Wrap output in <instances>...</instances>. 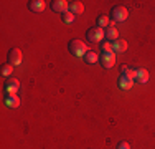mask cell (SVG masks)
<instances>
[{
    "mask_svg": "<svg viewBox=\"0 0 155 149\" xmlns=\"http://www.w3.org/2000/svg\"><path fill=\"white\" fill-rule=\"evenodd\" d=\"M69 51H71L73 57H83L87 53V45L83 43L81 40H71L69 42Z\"/></svg>",
    "mask_w": 155,
    "mask_h": 149,
    "instance_id": "cell-1",
    "label": "cell"
},
{
    "mask_svg": "<svg viewBox=\"0 0 155 149\" xmlns=\"http://www.w3.org/2000/svg\"><path fill=\"white\" fill-rule=\"evenodd\" d=\"M86 36H87V40H89L91 43H99V42H102V38H106V33H104V30H102V28L94 27V28L87 30Z\"/></svg>",
    "mask_w": 155,
    "mask_h": 149,
    "instance_id": "cell-2",
    "label": "cell"
},
{
    "mask_svg": "<svg viewBox=\"0 0 155 149\" xmlns=\"http://www.w3.org/2000/svg\"><path fill=\"white\" fill-rule=\"evenodd\" d=\"M110 17H112V20H114V23L116 22H125L127 20V17H129V12H127V9L125 7H114L112 10H110Z\"/></svg>",
    "mask_w": 155,
    "mask_h": 149,
    "instance_id": "cell-3",
    "label": "cell"
},
{
    "mask_svg": "<svg viewBox=\"0 0 155 149\" xmlns=\"http://www.w3.org/2000/svg\"><path fill=\"white\" fill-rule=\"evenodd\" d=\"M116 53L114 51H109V53H106V51H102V55L99 57V61H101V65L104 66V68H112L114 65H116Z\"/></svg>",
    "mask_w": 155,
    "mask_h": 149,
    "instance_id": "cell-4",
    "label": "cell"
},
{
    "mask_svg": "<svg viewBox=\"0 0 155 149\" xmlns=\"http://www.w3.org/2000/svg\"><path fill=\"white\" fill-rule=\"evenodd\" d=\"M51 10L58 13H64L69 10V2H66V0H53L51 2Z\"/></svg>",
    "mask_w": 155,
    "mask_h": 149,
    "instance_id": "cell-5",
    "label": "cell"
},
{
    "mask_svg": "<svg viewBox=\"0 0 155 149\" xmlns=\"http://www.w3.org/2000/svg\"><path fill=\"white\" fill-rule=\"evenodd\" d=\"M7 57H8V63L13 66H17L21 63V51L18 50V48H10Z\"/></svg>",
    "mask_w": 155,
    "mask_h": 149,
    "instance_id": "cell-6",
    "label": "cell"
},
{
    "mask_svg": "<svg viewBox=\"0 0 155 149\" xmlns=\"http://www.w3.org/2000/svg\"><path fill=\"white\" fill-rule=\"evenodd\" d=\"M20 89V81L17 78H8L5 83V91L7 95H17V91Z\"/></svg>",
    "mask_w": 155,
    "mask_h": 149,
    "instance_id": "cell-7",
    "label": "cell"
},
{
    "mask_svg": "<svg viewBox=\"0 0 155 149\" xmlns=\"http://www.w3.org/2000/svg\"><path fill=\"white\" fill-rule=\"evenodd\" d=\"M106 40L107 42H116V40H119V32L116 30V25H114V22L109 25L107 28H106Z\"/></svg>",
    "mask_w": 155,
    "mask_h": 149,
    "instance_id": "cell-8",
    "label": "cell"
},
{
    "mask_svg": "<svg viewBox=\"0 0 155 149\" xmlns=\"http://www.w3.org/2000/svg\"><path fill=\"white\" fill-rule=\"evenodd\" d=\"M5 106L10 108V109H15V108L20 106V98H18L17 95H7L5 96Z\"/></svg>",
    "mask_w": 155,
    "mask_h": 149,
    "instance_id": "cell-9",
    "label": "cell"
},
{
    "mask_svg": "<svg viewBox=\"0 0 155 149\" xmlns=\"http://www.w3.org/2000/svg\"><path fill=\"white\" fill-rule=\"evenodd\" d=\"M28 7H30L31 12H43L46 9V2L45 0H30Z\"/></svg>",
    "mask_w": 155,
    "mask_h": 149,
    "instance_id": "cell-10",
    "label": "cell"
},
{
    "mask_svg": "<svg viewBox=\"0 0 155 149\" xmlns=\"http://www.w3.org/2000/svg\"><path fill=\"white\" fill-rule=\"evenodd\" d=\"M135 81H139V83H147V81H149V71H147L145 68L135 70Z\"/></svg>",
    "mask_w": 155,
    "mask_h": 149,
    "instance_id": "cell-11",
    "label": "cell"
},
{
    "mask_svg": "<svg viewBox=\"0 0 155 149\" xmlns=\"http://www.w3.org/2000/svg\"><path fill=\"white\" fill-rule=\"evenodd\" d=\"M127 50V42L125 40H116L112 43V51L114 53H124Z\"/></svg>",
    "mask_w": 155,
    "mask_h": 149,
    "instance_id": "cell-12",
    "label": "cell"
},
{
    "mask_svg": "<svg viewBox=\"0 0 155 149\" xmlns=\"http://www.w3.org/2000/svg\"><path fill=\"white\" fill-rule=\"evenodd\" d=\"M132 86H134V80H130V78L122 76V74H120V78H119V88L120 89H130Z\"/></svg>",
    "mask_w": 155,
    "mask_h": 149,
    "instance_id": "cell-13",
    "label": "cell"
},
{
    "mask_svg": "<svg viewBox=\"0 0 155 149\" xmlns=\"http://www.w3.org/2000/svg\"><path fill=\"white\" fill-rule=\"evenodd\" d=\"M69 12L74 13V15H81L84 12V5L81 2H71L69 3Z\"/></svg>",
    "mask_w": 155,
    "mask_h": 149,
    "instance_id": "cell-14",
    "label": "cell"
},
{
    "mask_svg": "<svg viewBox=\"0 0 155 149\" xmlns=\"http://www.w3.org/2000/svg\"><path fill=\"white\" fill-rule=\"evenodd\" d=\"M84 61H86L87 65H94L96 61H99V55L96 53V51H87V53L84 55Z\"/></svg>",
    "mask_w": 155,
    "mask_h": 149,
    "instance_id": "cell-15",
    "label": "cell"
},
{
    "mask_svg": "<svg viewBox=\"0 0 155 149\" xmlns=\"http://www.w3.org/2000/svg\"><path fill=\"white\" fill-rule=\"evenodd\" d=\"M96 23H97L99 28L104 30V28H107L109 25H110V22H109V17H107V15H99L97 20H96Z\"/></svg>",
    "mask_w": 155,
    "mask_h": 149,
    "instance_id": "cell-16",
    "label": "cell"
},
{
    "mask_svg": "<svg viewBox=\"0 0 155 149\" xmlns=\"http://www.w3.org/2000/svg\"><path fill=\"white\" fill-rule=\"evenodd\" d=\"M61 20L64 22V23H68V25H69V23H73V22L76 20V15H74V13H71V12L68 10V12L61 13Z\"/></svg>",
    "mask_w": 155,
    "mask_h": 149,
    "instance_id": "cell-17",
    "label": "cell"
},
{
    "mask_svg": "<svg viewBox=\"0 0 155 149\" xmlns=\"http://www.w3.org/2000/svg\"><path fill=\"white\" fill-rule=\"evenodd\" d=\"M122 76H127V78H130V80H135V70H132V68H129V66H122Z\"/></svg>",
    "mask_w": 155,
    "mask_h": 149,
    "instance_id": "cell-18",
    "label": "cell"
},
{
    "mask_svg": "<svg viewBox=\"0 0 155 149\" xmlns=\"http://www.w3.org/2000/svg\"><path fill=\"white\" fill-rule=\"evenodd\" d=\"M2 74L3 76H10L12 74V71H13V65H10V63H5V65H2Z\"/></svg>",
    "mask_w": 155,
    "mask_h": 149,
    "instance_id": "cell-19",
    "label": "cell"
},
{
    "mask_svg": "<svg viewBox=\"0 0 155 149\" xmlns=\"http://www.w3.org/2000/svg\"><path fill=\"white\" fill-rule=\"evenodd\" d=\"M102 51H106V53H109V51H112V43H109V42L102 43Z\"/></svg>",
    "mask_w": 155,
    "mask_h": 149,
    "instance_id": "cell-20",
    "label": "cell"
},
{
    "mask_svg": "<svg viewBox=\"0 0 155 149\" xmlns=\"http://www.w3.org/2000/svg\"><path fill=\"white\" fill-rule=\"evenodd\" d=\"M117 149H130V144H129L127 141H120V143L117 144Z\"/></svg>",
    "mask_w": 155,
    "mask_h": 149,
    "instance_id": "cell-21",
    "label": "cell"
}]
</instances>
